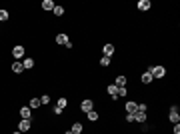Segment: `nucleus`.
<instances>
[{"label":"nucleus","mask_w":180,"mask_h":134,"mask_svg":"<svg viewBox=\"0 0 180 134\" xmlns=\"http://www.w3.org/2000/svg\"><path fill=\"white\" fill-rule=\"evenodd\" d=\"M134 120H136V122H142V124H144V120H146V112H138V110H136V112H134Z\"/></svg>","instance_id":"11"},{"label":"nucleus","mask_w":180,"mask_h":134,"mask_svg":"<svg viewBox=\"0 0 180 134\" xmlns=\"http://www.w3.org/2000/svg\"><path fill=\"white\" fill-rule=\"evenodd\" d=\"M40 102H42V104H50V96H48V94H44L42 98H40Z\"/></svg>","instance_id":"24"},{"label":"nucleus","mask_w":180,"mask_h":134,"mask_svg":"<svg viewBox=\"0 0 180 134\" xmlns=\"http://www.w3.org/2000/svg\"><path fill=\"white\" fill-rule=\"evenodd\" d=\"M172 134H180V122L174 124V130H172Z\"/></svg>","instance_id":"26"},{"label":"nucleus","mask_w":180,"mask_h":134,"mask_svg":"<svg viewBox=\"0 0 180 134\" xmlns=\"http://www.w3.org/2000/svg\"><path fill=\"white\" fill-rule=\"evenodd\" d=\"M22 64H24V70H28V68H34V60H32V58H24Z\"/></svg>","instance_id":"17"},{"label":"nucleus","mask_w":180,"mask_h":134,"mask_svg":"<svg viewBox=\"0 0 180 134\" xmlns=\"http://www.w3.org/2000/svg\"><path fill=\"white\" fill-rule=\"evenodd\" d=\"M138 10H150V0H140V2H138Z\"/></svg>","instance_id":"10"},{"label":"nucleus","mask_w":180,"mask_h":134,"mask_svg":"<svg viewBox=\"0 0 180 134\" xmlns=\"http://www.w3.org/2000/svg\"><path fill=\"white\" fill-rule=\"evenodd\" d=\"M102 50H104V56L112 58V54H114V46H112V44H106L104 48H102Z\"/></svg>","instance_id":"13"},{"label":"nucleus","mask_w":180,"mask_h":134,"mask_svg":"<svg viewBox=\"0 0 180 134\" xmlns=\"http://www.w3.org/2000/svg\"><path fill=\"white\" fill-rule=\"evenodd\" d=\"M54 14H56V16H64V8H62V6H54Z\"/></svg>","instance_id":"22"},{"label":"nucleus","mask_w":180,"mask_h":134,"mask_svg":"<svg viewBox=\"0 0 180 134\" xmlns=\"http://www.w3.org/2000/svg\"><path fill=\"white\" fill-rule=\"evenodd\" d=\"M140 80H142V82H144V84H150V82H152V80H154V78H152V74H150V72H148V70H146V72L142 74V78H140Z\"/></svg>","instance_id":"16"},{"label":"nucleus","mask_w":180,"mask_h":134,"mask_svg":"<svg viewBox=\"0 0 180 134\" xmlns=\"http://www.w3.org/2000/svg\"><path fill=\"white\" fill-rule=\"evenodd\" d=\"M68 42H70V40H68L66 34H56V44H64V46H66Z\"/></svg>","instance_id":"8"},{"label":"nucleus","mask_w":180,"mask_h":134,"mask_svg":"<svg viewBox=\"0 0 180 134\" xmlns=\"http://www.w3.org/2000/svg\"><path fill=\"white\" fill-rule=\"evenodd\" d=\"M56 106H58V108H62V110H64V108L68 106V100H66V98H60V100L56 102Z\"/></svg>","instance_id":"21"},{"label":"nucleus","mask_w":180,"mask_h":134,"mask_svg":"<svg viewBox=\"0 0 180 134\" xmlns=\"http://www.w3.org/2000/svg\"><path fill=\"white\" fill-rule=\"evenodd\" d=\"M146 104H138V112H146Z\"/></svg>","instance_id":"27"},{"label":"nucleus","mask_w":180,"mask_h":134,"mask_svg":"<svg viewBox=\"0 0 180 134\" xmlns=\"http://www.w3.org/2000/svg\"><path fill=\"white\" fill-rule=\"evenodd\" d=\"M168 120H170L172 124H178V122H180V112H178V108H176V106L170 108V116H168Z\"/></svg>","instance_id":"2"},{"label":"nucleus","mask_w":180,"mask_h":134,"mask_svg":"<svg viewBox=\"0 0 180 134\" xmlns=\"http://www.w3.org/2000/svg\"><path fill=\"white\" fill-rule=\"evenodd\" d=\"M126 120L128 122H134V114H126Z\"/></svg>","instance_id":"29"},{"label":"nucleus","mask_w":180,"mask_h":134,"mask_svg":"<svg viewBox=\"0 0 180 134\" xmlns=\"http://www.w3.org/2000/svg\"><path fill=\"white\" fill-rule=\"evenodd\" d=\"M80 108H82V112H90V110H92V100H88V98H86V100L80 104Z\"/></svg>","instance_id":"12"},{"label":"nucleus","mask_w":180,"mask_h":134,"mask_svg":"<svg viewBox=\"0 0 180 134\" xmlns=\"http://www.w3.org/2000/svg\"><path fill=\"white\" fill-rule=\"evenodd\" d=\"M136 110H138V104L136 102H126V112L128 114H134Z\"/></svg>","instance_id":"9"},{"label":"nucleus","mask_w":180,"mask_h":134,"mask_svg":"<svg viewBox=\"0 0 180 134\" xmlns=\"http://www.w3.org/2000/svg\"><path fill=\"white\" fill-rule=\"evenodd\" d=\"M64 134H74V132H72V130H68V132H64Z\"/></svg>","instance_id":"31"},{"label":"nucleus","mask_w":180,"mask_h":134,"mask_svg":"<svg viewBox=\"0 0 180 134\" xmlns=\"http://www.w3.org/2000/svg\"><path fill=\"white\" fill-rule=\"evenodd\" d=\"M106 90H108V94L112 96V100H114V98H118V86H116V84H110Z\"/></svg>","instance_id":"5"},{"label":"nucleus","mask_w":180,"mask_h":134,"mask_svg":"<svg viewBox=\"0 0 180 134\" xmlns=\"http://www.w3.org/2000/svg\"><path fill=\"white\" fill-rule=\"evenodd\" d=\"M14 134H22V132H14Z\"/></svg>","instance_id":"32"},{"label":"nucleus","mask_w":180,"mask_h":134,"mask_svg":"<svg viewBox=\"0 0 180 134\" xmlns=\"http://www.w3.org/2000/svg\"><path fill=\"white\" fill-rule=\"evenodd\" d=\"M12 72H16V74H20V72H24V64L20 60H16L14 64H12Z\"/></svg>","instance_id":"6"},{"label":"nucleus","mask_w":180,"mask_h":134,"mask_svg":"<svg viewBox=\"0 0 180 134\" xmlns=\"http://www.w3.org/2000/svg\"><path fill=\"white\" fill-rule=\"evenodd\" d=\"M12 54H14L16 60H20V58L24 56V46H14V48H12Z\"/></svg>","instance_id":"3"},{"label":"nucleus","mask_w":180,"mask_h":134,"mask_svg":"<svg viewBox=\"0 0 180 134\" xmlns=\"http://www.w3.org/2000/svg\"><path fill=\"white\" fill-rule=\"evenodd\" d=\"M108 64H110V58H108V56H102L100 58V66H108Z\"/></svg>","instance_id":"23"},{"label":"nucleus","mask_w":180,"mask_h":134,"mask_svg":"<svg viewBox=\"0 0 180 134\" xmlns=\"http://www.w3.org/2000/svg\"><path fill=\"white\" fill-rule=\"evenodd\" d=\"M54 2H52V0H42V8H44V10H54Z\"/></svg>","instance_id":"15"},{"label":"nucleus","mask_w":180,"mask_h":134,"mask_svg":"<svg viewBox=\"0 0 180 134\" xmlns=\"http://www.w3.org/2000/svg\"><path fill=\"white\" fill-rule=\"evenodd\" d=\"M148 72L152 74V78H162L164 74H166V68H164V66H150V68H148Z\"/></svg>","instance_id":"1"},{"label":"nucleus","mask_w":180,"mask_h":134,"mask_svg":"<svg viewBox=\"0 0 180 134\" xmlns=\"http://www.w3.org/2000/svg\"><path fill=\"white\" fill-rule=\"evenodd\" d=\"M20 116L24 118V120H30L32 118V110H30L28 106H24V108H20Z\"/></svg>","instance_id":"4"},{"label":"nucleus","mask_w":180,"mask_h":134,"mask_svg":"<svg viewBox=\"0 0 180 134\" xmlns=\"http://www.w3.org/2000/svg\"><path fill=\"white\" fill-rule=\"evenodd\" d=\"M114 84H116L118 88H122L124 84H126V76H118V78H116V82H114Z\"/></svg>","instance_id":"20"},{"label":"nucleus","mask_w":180,"mask_h":134,"mask_svg":"<svg viewBox=\"0 0 180 134\" xmlns=\"http://www.w3.org/2000/svg\"><path fill=\"white\" fill-rule=\"evenodd\" d=\"M0 20H2V22L8 20V12H6V10H0Z\"/></svg>","instance_id":"25"},{"label":"nucleus","mask_w":180,"mask_h":134,"mask_svg":"<svg viewBox=\"0 0 180 134\" xmlns=\"http://www.w3.org/2000/svg\"><path fill=\"white\" fill-rule=\"evenodd\" d=\"M82 130H84V128H82V124H80V122L72 124V132L74 134H82Z\"/></svg>","instance_id":"18"},{"label":"nucleus","mask_w":180,"mask_h":134,"mask_svg":"<svg viewBox=\"0 0 180 134\" xmlns=\"http://www.w3.org/2000/svg\"><path fill=\"white\" fill-rule=\"evenodd\" d=\"M38 106H42L40 98H32V100L28 102V108H30V110H34V108H38Z\"/></svg>","instance_id":"14"},{"label":"nucleus","mask_w":180,"mask_h":134,"mask_svg":"<svg viewBox=\"0 0 180 134\" xmlns=\"http://www.w3.org/2000/svg\"><path fill=\"white\" fill-rule=\"evenodd\" d=\"M118 96H126V88H124V86H122V88H118Z\"/></svg>","instance_id":"28"},{"label":"nucleus","mask_w":180,"mask_h":134,"mask_svg":"<svg viewBox=\"0 0 180 134\" xmlns=\"http://www.w3.org/2000/svg\"><path fill=\"white\" fill-rule=\"evenodd\" d=\"M52 110H54V114H62V108H58V106H54Z\"/></svg>","instance_id":"30"},{"label":"nucleus","mask_w":180,"mask_h":134,"mask_svg":"<svg viewBox=\"0 0 180 134\" xmlns=\"http://www.w3.org/2000/svg\"><path fill=\"white\" fill-rule=\"evenodd\" d=\"M30 126H32V122H30V120H20V124H18V128H20V132H26V130L30 128Z\"/></svg>","instance_id":"7"},{"label":"nucleus","mask_w":180,"mask_h":134,"mask_svg":"<svg viewBox=\"0 0 180 134\" xmlns=\"http://www.w3.org/2000/svg\"><path fill=\"white\" fill-rule=\"evenodd\" d=\"M86 114H88V120H92V122L98 120V112H96V110H90V112H86Z\"/></svg>","instance_id":"19"}]
</instances>
